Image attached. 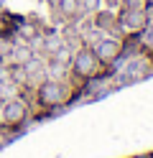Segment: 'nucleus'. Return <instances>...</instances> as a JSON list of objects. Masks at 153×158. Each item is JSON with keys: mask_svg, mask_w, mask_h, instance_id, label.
I'll return each mask as SVG.
<instances>
[{"mask_svg": "<svg viewBox=\"0 0 153 158\" xmlns=\"http://www.w3.org/2000/svg\"><path fill=\"white\" fill-rule=\"evenodd\" d=\"M26 115H28V110H26V105L20 102V100H8L3 105V115H0V120H3L5 125H18V123L26 120Z\"/></svg>", "mask_w": 153, "mask_h": 158, "instance_id": "1", "label": "nucleus"}, {"mask_svg": "<svg viewBox=\"0 0 153 158\" xmlns=\"http://www.w3.org/2000/svg\"><path fill=\"white\" fill-rule=\"evenodd\" d=\"M97 61H100V59L95 56V51L82 48V51L74 56V72L82 74V77H92V74L97 72Z\"/></svg>", "mask_w": 153, "mask_h": 158, "instance_id": "2", "label": "nucleus"}, {"mask_svg": "<svg viewBox=\"0 0 153 158\" xmlns=\"http://www.w3.org/2000/svg\"><path fill=\"white\" fill-rule=\"evenodd\" d=\"M38 100L41 105H59L64 100V87L59 82H44L38 87Z\"/></svg>", "mask_w": 153, "mask_h": 158, "instance_id": "3", "label": "nucleus"}, {"mask_svg": "<svg viewBox=\"0 0 153 158\" xmlns=\"http://www.w3.org/2000/svg\"><path fill=\"white\" fill-rule=\"evenodd\" d=\"M117 54H120V44L115 38H102L97 44V48H95V56L102 59V61H115Z\"/></svg>", "mask_w": 153, "mask_h": 158, "instance_id": "4", "label": "nucleus"}, {"mask_svg": "<svg viewBox=\"0 0 153 158\" xmlns=\"http://www.w3.org/2000/svg\"><path fill=\"white\" fill-rule=\"evenodd\" d=\"M120 23L125 28H130V31H138V28L146 26V13H143V8H128V10L122 13Z\"/></svg>", "mask_w": 153, "mask_h": 158, "instance_id": "5", "label": "nucleus"}, {"mask_svg": "<svg viewBox=\"0 0 153 158\" xmlns=\"http://www.w3.org/2000/svg\"><path fill=\"white\" fill-rule=\"evenodd\" d=\"M115 15H112V13H97V18H95V26L100 28V31H102V28H105V31H110V28H115Z\"/></svg>", "mask_w": 153, "mask_h": 158, "instance_id": "6", "label": "nucleus"}, {"mask_svg": "<svg viewBox=\"0 0 153 158\" xmlns=\"http://www.w3.org/2000/svg\"><path fill=\"white\" fill-rule=\"evenodd\" d=\"M59 8H61L66 15H77V13H79V0H61Z\"/></svg>", "mask_w": 153, "mask_h": 158, "instance_id": "7", "label": "nucleus"}, {"mask_svg": "<svg viewBox=\"0 0 153 158\" xmlns=\"http://www.w3.org/2000/svg\"><path fill=\"white\" fill-rule=\"evenodd\" d=\"M100 0H79V8H84V10H97Z\"/></svg>", "mask_w": 153, "mask_h": 158, "instance_id": "8", "label": "nucleus"}, {"mask_svg": "<svg viewBox=\"0 0 153 158\" xmlns=\"http://www.w3.org/2000/svg\"><path fill=\"white\" fill-rule=\"evenodd\" d=\"M125 8H143V0H122Z\"/></svg>", "mask_w": 153, "mask_h": 158, "instance_id": "9", "label": "nucleus"}]
</instances>
